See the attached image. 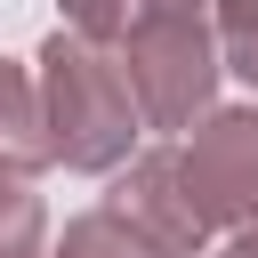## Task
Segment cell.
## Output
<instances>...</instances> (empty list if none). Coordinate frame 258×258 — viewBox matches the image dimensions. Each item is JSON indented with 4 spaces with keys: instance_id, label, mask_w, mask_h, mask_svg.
<instances>
[{
    "instance_id": "cell-11",
    "label": "cell",
    "mask_w": 258,
    "mask_h": 258,
    "mask_svg": "<svg viewBox=\"0 0 258 258\" xmlns=\"http://www.w3.org/2000/svg\"><path fill=\"white\" fill-rule=\"evenodd\" d=\"M210 258H258V242L242 234V242H226V250H210Z\"/></svg>"
},
{
    "instance_id": "cell-3",
    "label": "cell",
    "mask_w": 258,
    "mask_h": 258,
    "mask_svg": "<svg viewBox=\"0 0 258 258\" xmlns=\"http://www.w3.org/2000/svg\"><path fill=\"white\" fill-rule=\"evenodd\" d=\"M185 185L226 242H258V105H210L185 129Z\"/></svg>"
},
{
    "instance_id": "cell-7",
    "label": "cell",
    "mask_w": 258,
    "mask_h": 258,
    "mask_svg": "<svg viewBox=\"0 0 258 258\" xmlns=\"http://www.w3.org/2000/svg\"><path fill=\"white\" fill-rule=\"evenodd\" d=\"M0 258H48V210L32 177H8V169H0Z\"/></svg>"
},
{
    "instance_id": "cell-9",
    "label": "cell",
    "mask_w": 258,
    "mask_h": 258,
    "mask_svg": "<svg viewBox=\"0 0 258 258\" xmlns=\"http://www.w3.org/2000/svg\"><path fill=\"white\" fill-rule=\"evenodd\" d=\"M64 8V24L73 32H89V40H121L129 24H137V8L145 0H56Z\"/></svg>"
},
{
    "instance_id": "cell-1",
    "label": "cell",
    "mask_w": 258,
    "mask_h": 258,
    "mask_svg": "<svg viewBox=\"0 0 258 258\" xmlns=\"http://www.w3.org/2000/svg\"><path fill=\"white\" fill-rule=\"evenodd\" d=\"M32 81H40V121H48V153L64 169H121L129 145L145 137V113H137V89L121 73V48L113 40H89L73 24H56L32 56Z\"/></svg>"
},
{
    "instance_id": "cell-8",
    "label": "cell",
    "mask_w": 258,
    "mask_h": 258,
    "mask_svg": "<svg viewBox=\"0 0 258 258\" xmlns=\"http://www.w3.org/2000/svg\"><path fill=\"white\" fill-rule=\"evenodd\" d=\"M218 48H226V73H242L258 89V0H218Z\"/></svg>"
},
{
    "instance_id": "cell-6",
    "label": "cell",
    "mask_w": 258,
    "mask_h": 258,
    "mask_svg": "<svg viewBox=\"0 0 258 258\" xmlns=\"http://www.w3.org/2000/svg\"><path fill=\"white\" fill-rule=\"evenodd\" d=\"M48 258H161V250H153L121 210H105V202H97V210L64 218V234L48 242Z\"/></svg>"
},
{
    "instance_id": "cell-5",
    "label": "cell",
    "mask_w": 258,
    "mask_h": 258,
    "mask_svg": "<svg viewBox=\"0 0 258 258\" xmlns=\"http://www.w3.org/2000/svg\"><path fill=\"white\" fill-rule=\"evenodd\" d=\"M56 153H48V121H40V81L32 64L0 56V169L8 177H40Z\"/></svg>"
},
{
    "instance_id": "cell-2",
    "label": "cell",
    "mask_w": 258,
    "mask_h": 258,
    "mask_svg": "<svg viewBox=\"0 0 258 258\" xmlns=\"http://www.w3.org/2000/svg\"><path fill=\"white\" fill-rule=\"evenodd\" d=\"M113 48H121V73H129V89H137L145 129L185 137V129L218 105V73H226L218 16H202V8H145Z\"/></svg>"
},
{
    "instance_id": "cell-4",
    "label": "cell",
    "mask_w": 258,
    "mask_h": 258,
    "mask_svg": "<svg viewBox=\"0 0 258 258\" xmlns=\"http://www.w3.org/2000/svg\"><path fill=\"white\" fill-rule=\"evenodd\" d=\"M105 210H121L161 258H210V218H202V202L185 185V153L177 145H153V153L121 161L113 185H105Z\"/></svg>"
},
{
    "instance_id": "cell-10",
    "label": "cell",
    "mask_w": 258,
    "mask_h": 258,
    "mask_svg": "<svg viewBox=\"0 0 258 258\" xmlns=\"http://www.w3.org/2000/svg\"><path fill=\"white\" fill-rule=\"evenodd\" d=\"M145 8H202V16H210L218 0H145ZM145 8H137V16H145Z\"/></svg>"
}]
</instances>
